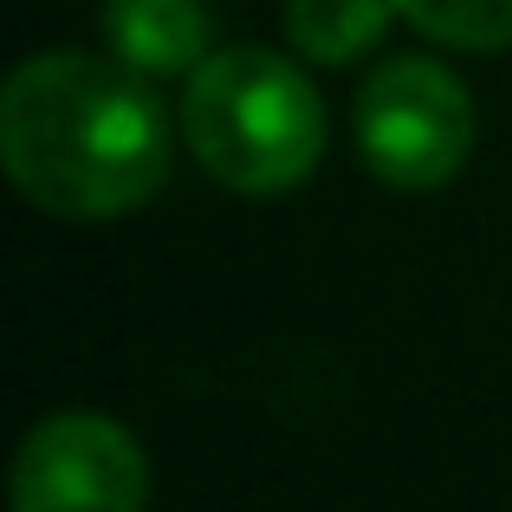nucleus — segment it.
Wrapping results in <instances>:
<instances>
[{
  "label": "nucleus",
  "instance_id": "obj_1",
  "mask_svg": "<svg viewBox=\"0 0 512 512\" xmlns=\"http://www.w3.org/2000/svg\"><path fill=\"white\" fill-rule=\"evenodd\" d=\"M0 163L59 221H117L169 182V117L130 65L39 52L0 91Z\"/></svg>",
  "mask_w": 512,
  "mask_h": 512
},
{
  "label": "nucleus",
  "instance_id": "obj_2",
  "mask_svg": "<svg viewBox=\"0 0 512 512\" xmlns=\"http://www.w3.org/2000/svg\"><path fill=\"white\" fill-rule=\"evenodd\" d=\"M182 143L234 195H292L325 163V104L286 52L227 46L188 78Z\"/></svg>",
  "mask_w": 512,
  "mask_h": 512
},
{
  "label": "nucleus",
  "instance_id": "obj_3",
  "mask_svg": "<svg viewBox=\"0 0 512 512\" xmlns=\"http://www.w3.org/2000/svg\"><path fill=\"white\" fill-rule=\"evenodd\" d=\"M357 156L383 188L435 195L474 156V98L441 59H383L357 91Z\"/></svg>",
  "mask_w": 512,
  "mask_h": 512
},
{
  "label": "nucleus",
  "instance_id": "obj_4",
  "mask_svg": "<svg viewBox=\"0 0 512 512\" xmlns=\"http://www.w3.org/2000/svg\"><path fill=\"white\" fill-rule=\"evenodd\" d=\"M7 506L13 512H143L150 506L143 441L124 422L91 409L46 415L13 454Z\"/></svg>",
  "mask_w": 512,
  "mask_h": 512
},
{
  "label": "nucleus",
  "instance_id": "obj_5",
  "mask_svg": "<svg viewBox=\"0 0 512 512\" xmlns=\"http://www.w3.org/2000/svg\"><path fill=\"white\" fill-rule=\"evenodd\" d=\"M104 46L137 78H195L214 59V20L201 0H104Z\"/></svg>",
  "mask_w": 512,
  "mask_h": 512
},
{
  "label": "nucleus",
  "instance_id": "obj_6",
  "mask_svg": "<svg viewBox=\"0 0 512 512\" xmlns=\"http://www.w3.org/2000/svg\"><path fill=\"white\" fill-rule=\"evenodd\" d=\"M396 0H286V39L312 65H350L383 46Z\"/></svg>",
  "mask_w": 512,
  "mask_h": 512
},
{
  "label": "nucleus",
  "instance_id": "obj_7",
  "mask_svg": "<svg viewBox=\"0 0 512 512\" xmlns=\"http://www.w3.org/2000/svg\"><path fill=\"white\" fill-rule=\"evenodd\" d=\"M396 13L422 39L454 52H506L512 46V0H396Z\"/></svg>",
  "mask_w": 512,
  "mask_h": 512
}]
</instances>
